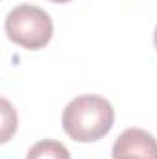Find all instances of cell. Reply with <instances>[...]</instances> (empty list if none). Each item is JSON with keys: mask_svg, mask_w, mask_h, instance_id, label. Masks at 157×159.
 Wrapping results in <instances>:
<instances>
[{"mask_svg": "<svg viewBox=\"0 0 157 159\" xmlns=\"http://www.w3.org/2000/svg\"><path fill=\"white\" fill-rule=\"evenodd\" d=\"M154 43H155V48H157V26H155V34H154Z\"/></svg>", "mask_w": 157, "mask_h": 159, "instance_id": "8992f818", "label": "cell"}, {"mask_svg": "<svg viewBox=\"0 0 157 159\" xmlns=\"http://www.w3.org/2000/svg\"><path fill=\"white\" fill-rule=\"evenodd\" d=\"M63 129L76 143H94L107 135L115 122L113 106L98 94H81L63 111Z\"/></svg>", "mask_w": 157, "mask_h": 159, "instance_id": "6da1fadb", "label": "cell"}, {"mask_svg": "<svg viewBox=\"0 0 157 159\" xmlns=\"http://www.w3.org/2000/svg\"><path fill=\"white\" fill-rule=\"evenodd\" d=\"M26 159H70V152L59 141L44 139V141L35 143L28 150Z\"/></svg>", "mask_w": 157, "mask_h": 159, "instance_id": "277c9868", "label": "cell"}, {"mask_svg": "<svg viewBox=\"0 0 157 159\" xmlns=\"http://www.w3.org/2000/svg\"><path fill=\"white\" fill-rule=\"evenodd\" d=\"M111 154L113 159H157V141L141 128H128L118 135Z\"/></svg>", "mask_w": 157, "mask_h": 159, "instance_id": "3957f363", "label": "cell"}, {"mask_svg": "<svg viewBox=\"0 0 157 159\" xmlns=\"http://www.w3.org/2000/svg\"><path fill=\"white\" fill-rule=\"evenodd\" d=\"M52 2H56V4H65V2H70V0H52Z\"/></svg>", "mask_w": 157, "mask_h": 159, "instance_id": "5b68a950", "label": "cell"}, {"mask_svg": "<svg viewBox=\"0 0 157 159\" xmlns=\"http://www.w3.org/2000/svg\"><path fill=\"white\" fill-rule=\"evenodd\" d=\"M6 34L15 44L39 50L52 39L54 22L44 9L32 4H19L6 17Z\"/></svg>", "mask_w": 157, "mask_h": 159, "instance_id": "7a4b0ae2", "label": "cell"}]
</instances>
